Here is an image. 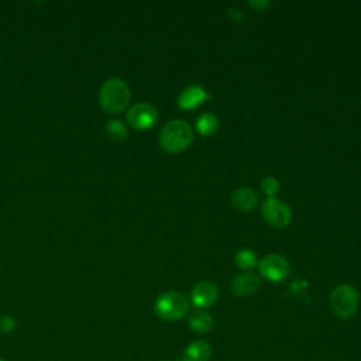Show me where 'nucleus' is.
Instances as JSON below:
<instances>
[{
    "instance_id": "f257e3e1",
    "label": "nucleus",
    "mask_w": 361,
    "mask_h": 361,
    "mask_svg": "<svg viewBox=\"0 0 361 361\" xmlns=\"http://www.w3.org/2000/svg\"><path fill=\"white\" fill-rule=\"evenodd\" d=\"M130 102V89L120 78H109L99 90V104L109 114L123 111Z\"/></svg>"
},
{
    "instance_id": "f03ea898",
    "label": "nucleus",
    "mask_w": 361,
    "mask_h": 361,
    "mask_svg": "<svg viewBox=\"0 0 361 361\" xmlns=\"http://www.w3.org/2000/svg\"><path fill=\"white\" fill-rule=\"evenodd\" d=\"M193 140L192 127L185 120L168 121L159 133V145L169 154H178L186 149Z\"/></svg>"
},
{
    "instance_id": "7ed1b4c3",
    "label": "nucleus",
    "mask_w": 361,
    "mask_h": 361,
    "mask_svg": "<svg viewBox=\"0 0 361 361\" xmlns=\"http://www.w3.org/2000/svg\"><path fill=\"white\" fill-rule=\"evenodd\" d=\"M188 309L189 303L186 296L178 290L161 293L154 303L155 314L165 322L180 320L188 313Z\"/></svg>"
},
{
    "instance_id": "20e7f679",
    "label": "nucleus",
    "mask_w": 361,
    "mask_h": 361,
    "mask_svg": "<svg viewBox=\"0 0 361 361\" xmlns=\"http://www.w3.org/2000/svg\"><path fill=\"white\" fill-rule=\"evenodd\" d=\"M360 295L358 290L348 285L343 283L336 286L330 293V306L333 313L343 320L353 317L358 309Z\"/></svg>"
},
{
    "instance_id": "39448f33",
    "label": "nucleus",
    "mask_w": 361,
    "mask_h": 361,
    "mask_svg": "<svg viewBox=\"0 0 361 361\" xmlns=\"http://www.w3.org/2000/svg\"><path fill=\"white\" fill-rule=\"evenodd\" d=\"M261 214L264 220L272 227H285L289 224L292 212L290 207L278 197H268L261 204Z\"/></svg>"
},
{
    "instance_id": "423d86ee",
    "label": "nucleus",
    "mask_w": 361,
    "mask_h": 361,
    "mask_svg": "<svg viewBox=\"0 0 361 361\" xmlns=\"http://www.w3.org/2000/svg\"><path fill=\"white\" fill-rule=\"evenodd\" d=\"M258 269L265 279L271 282H281L288 276L290 267L283 255L268 254L259 261Z\"/></svg>"
},
{
    "instance_id": "0eeeda50",
    "label": "nucleus",
    "mask_w": 361,
    "mask_h": 361,
    "mask_svg": "<svg viewBox=\"0 0 361 361\" xmlns=\"http://www.w3.org/2000/svg\"><path fill=\"white\" fill-rule=\"evenodd\" d=\"M158 120L157 109L145 102L133 104L127 111V121L131 127L137 130H148Z\"/></svg>"
},
{
    "instance_id": "6e6552de",
    "label": "nucleus",
    "mask_w": 361,
    "mask_h": 361,
    "mask_svg": "<svg viewBox=\"0 0 361 361\" xmlns=\"http://www.w3.org/2000/svg\"><path fill=\"white\" fill-rule=\"evenodd\" d=\"M219 298L217 286L210 281H202L195 285V288L190 292V300L192 305L197 309H207L212 305L216 303Z\"/></svg>"
},
{
    "instance_id": "1a4fd4ad",
    "label": "nucleus",
    "mask_w": 361,
    "mask_h": 361,
    "mask_svg": "<svg viewBox=\"0 0 361 361\" xmlns=\"http://www.w3.org/2000/svg\"><path fill=\"white\" fill-rule=\"evenodd\" d=\"M261 285V278L255 272H241L235 275L231 281V292L235 296H250L258 290Z\"/></svg>"
},
{
    "instance_id": "9d476101",
    "label": "nucleus",
    "mask_w": 361,
    "mask_h": 361,
    "mask_svg": "<svg viewBox=\"0 0 361 361\" xmlns=\"http://www.w3.org/2000/svg\"><path fill=\"white\" fill-rule=\"evenodd\" d=\"M207 99H210V94L206 92L204 87L199 85H190L185 87L179 94L178 106L182 110H193Z\"/></svg>"
},
{
    "instance_id": "9b49d317",
    "label": "nucleus",
    "mask_w": 361,
    "mask_h": 361,
    "mask_svg": "<svg viewBox=\"0 0 361 361\" xmlns=\"http://www.w3.org/2000/svg\"><path fill=\"white\" fill-rule=\"evenodd\" d=\"M212 357V345L206 340H193L189 343L178 361H209Z\"/></svg>"
},
{
    "instance_id": "f8f14e48",
    "label": "nucleus",
    "mask_w": 361,
    "mask_h": 361,
    "mask_svg": "<svg viewBox=\"0 0 361 361\" xmlns=\"http://www.w3.org/2000/svg\"><path fill=\"white\" fill-rule=\"evenodd\" d=\"M231 206L240 212H250L258 202V195L251 188H238L230 197Z\"/></svg>"
},
{
    "instance_id": "ddd939ff",
    "label": "nucleus",
    "mask_w": 361,
    "mask_h": 361,
    "mask_svg": "<svg viewBox=\"0 0 361 361\" xmlns=\"http://www.w3.org/2000/svg\"><path fill=\"white\" fill-rule=\"evenodd\" d=\"M188 324H189V327H190L192 331L204 334V333H209V331L213 329L214 320H213L212 314H209L207 312H204V310H197V312H195V313L189 317Z\"/></svg>"
},
{
    "instance_id": "4468645a",
    "label": "nucleus",
    "mask_w": 361,
    "mask_h": 361,
    "mask_svg": "<svg viewBox=\"0 0 361 361\" xmlns=\"http://www.w3.org/2000/svg\"><path fill=\"white\" fill-rule=\"evenodd\" d=\"M219 127V120L212 113H203L196 118V130L200 135H212Z\"/></svg>"
},
{
    "instance_id": "2eb2a0df",
    "label": "nucleus",
    "mask_w": 361,
    "mask_h": 361,
    "mask_svg": "<svg viewBox=\"0 0 361 361\" xmlns=\"http://www.w3.org/2000/svg\"><path fill=\"white\" fill-rule=\"evenodd\" d=\"M234 262L240 269L244 271H250L257 265V254L248 248H241L235 257H234Z\"/></svg>"
},
{
    "instance_id": "dca6fc26",
    "label": "nucleus",
    "mask_w": 361,
    "mask_h": 361,
    "mask_svg": "<svg viewBox=\"0 0 361 361\" xmlns=\"http://www.w3.org/2000/svg\"><path fill=\"white\" fill-rule=\"evenodd\" d=\"M106 133L113 141H123L127 137V127L121 120H110L106 124Z\"/></svg>"
},
{
    "instance_id": "f3484780",
    "label": "nucleus",
    "mask_w": 361,
    "mask_h": 361,
    "mask_svg": "<svg viewBox=\"0 0 361 361\" xmlns=\"http://www.w3.org/2000/svg\"><path fill=\"white\" fill-rule=\"evenodd\" d=\"M261 190L268 196V197H274V195L279 190V182L276 178L274 176H265L261 180Z\"/></svg>"
},
{
    "instance_id": "a211bd4d",
    "label": "nucleus",
    "mask_w": 361,
    "mask_h": 361,
    "mask_svg": "<svg viewBox=\"0 0 361 361\" xmlns=\"http://www.w3.org/2000/svg\"><path fill=\"white\" fill-rule=\"evenodd\" d=\"M16 329V320L11 316H1L0 317V331L3 333H11Z\"/></svg>"
},
{
    "instance_id": "6ab92c4d",
    "label": "nucleus",
    "mask_w": 361,
    "mask_h": 361,
    "mask_svg": "<svg viewBox=\"0 0 361 361\" xmlns=\"http://www.w3.org/2000/svg\"><path fill=\"white\" fill-rule=\"evenodd\" d=\"M248 4L257 11H265L271 7V3L268 0H250Z\"/></svg>"
},
{
    "instance_id": "aec40b11",
    "label": "nucleus",
    "mask_w": 361,
    "mask_h": 361,
    "mask_svg": "<svg viewBox=\"0 0 361 361\" xmlns=\"http://www.w3.org/2000/svg\"><path fill=\"white\" fill-rule=\"evenodd\" d=\"M0 361H6V360H4V358H1V357H0Z\"/></svg>"
},
{
    "instance_id": "412c9836",
    "label": "nucleus",
    "mask_w": 361,
    "mask_h": 361,
    "mask_svg": "<svg viewBox=\"0 0 361 361\" xmlns=\"http://www.w3.org/2000/svg\"><path fill=\"white\" fill-rule=\"evenodd\" d=\"M165 361H169V360H165Z\"/></svg>"
}]
</instances>
